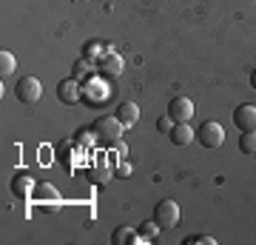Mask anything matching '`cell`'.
<instances>
[{
  "label": "cell",
  "instance_id": "6da1fadb",
  "mask_svg": "<svg viewBox=\"0 0 256 245\" xmlns=\"http://www.w3.org/2000/svg\"><path fill=\"white\" fill-rule=\"evenodd\" d=\"M122 123H120V117H111V114H106V117H100L97 123H94V134L100 137L106 145H117L120 137H122Z\"/></svg>",
  "mask_w": 256,
  "mask_h": 245
},
{
  "label": "cell",
  "instance_id": "7a4b0ae2",
  "mask_svg": "<svg viewBox=\"0 0 256 245\" xmlns=\"http://www.w3.org/2000/svg\"><path fill=\"white\" fill-rule=\"evenodd\" d=\"M154 219H156V225L165 228V231L176 228V222H180V205H176L174 200L156 202V205H154Z\"/></svg>",
  "mask_w": 256,
  "mask_h": 245
},
{
  "label": "cell",
  "instance_id": "3957f363",
  "mask_svg": "<svg viewBox=\"0 0 256 245\" xmlns=\"http://www.w3.org/2000/svg\"><path fill=\"white\" fill-rule=\"evenodd\" d=\"M196 140H200L205 148H220V145L225 143V128H222L216 120H208V123H202L200 126Z\"/></svg>",
  "mask_w": 256,
  "mask_h": 245
},
{
  "label": "cell",
  "instance_id": "277c9868",
  "mask_svg": "<svg viewBox=\"0 0 256 245\" xmlns=\"http://www.w3.org/2000/svg\"><path fill=\"white\" fill-rule=\"evenodd\" d=\"M18 100L26 103V106H32V103L40 100V94H43V86H40V80L37 77H23V80L18 83Z\"/></svg>",
  "mask_w": 256,
  "mask_h": 245
},
{
  "label": "cell",
  "instance_id": "5b68a950",
  "mask_svg": "<svg viewBox=\"0 0 256 245\" xmlns=\"http://www.w3.org/2000/svg\"><path fill=\"white\" fill-rule=\"evenodd\" d=\"M34 188H37V180L28 171L14 174V180H12V194H14L18 200H28V197L34 194Z\"/></svg>",
  "mask_w": 256,
  "mask_h": 245
},
{
  "label": "cell",
  "instance_id": "8992f818",
  "mask_svg": "<svg viewBox=\"0 0 256 245\" xmlns=\"http://www.w3.org/2000/svg\"><path fill=\"white\" fill-rule=\"evenodd\" d=\"M57 97H60V103H66V106H74L77 100H82V86L77 77H68V80H63L60 86H57Z\"/></svg>",
  "mask_w": 256,
  "mask_h": 245
},
{
  "label": "cell",
  "instance_id": "52a82bcc",
  "mask_svg": "<svg viewBox=\"0 0 256 245\" xmlns=\"http://www.w3.org/2000/svg\"><path fill=\"white\" fill-rule=\"evenodd\" d=\"M168 117L174 120V123H188L194 117V103L188 97H174V100L168 103Z\"/></svg>",
  "mask_w": 256,
  "mask_h": 245
},
{
  "label": "cell",
  "instance_id": "ba28073f",
  "mask_svg": "<svg viewBox=\"0 0 256 245\" xmlns=\"http://www.w3.org/2000/svg\"><path fill=\"white\" fill-rule=\"evenodd\" d=\"M234 126L239 128V131H256V106H239L236 111H234Z\"/></svg>",
  "mask_w": 256,
  "mask_h": 245
},
{
  "label": "cell",
  "instance_id": "9c48e42d",
  "mask_svg": "<svg viewBox=\"0 0 256 245\" xmlns=\"http://www.w3.org/2000/svg\"><path fill=\"white\" fill-rule=\"evenodd\" d=\"M111 242L114 245H140V242H146V236H140L131 225H120L117 231L111 234Z\"/></svg>",
  "mask_w": 256,
  "mask_h": 245
},
{
  "label": "cell",
  "instance_id": "30bf717a",
  "mask_svg": "<svg viewBox=\"0 0 256 245\" xmlns=\"http://www.w3.org/2000/svg\"><path fill=\"white\" fill-rule=\"evenodd\" d=\"M122 69H126V63H122V57L114 55V52H106L100 60V72L108 74V77H120L122 74Z\"/></svg>",
  "mask_w": 256,
  "mask_h": 245
},
{
  "label": "cell",
  "instance_id": "8fae6325",
  "mask_svg": "<svg viewBox=\"0 0 256 245\" xmlns=\"http://www.w3.org/2000/svg\"><path fill=\"white\" fill-rule=\"evenodd\" d=\"M114 114L120 117V123H122L126 128H131L140 120V106H137V103H131V100H126V103H120V106H117Z\"/></svg>",
  "mask_w": 256,
  "mask_h": 245
},
{
  "label": "cell",
  "instance_id": "7c38bea8",
  "mask_svg": "<svg viewBox=\"0 0 256 245\" xmlns=\"http://www.w3.org/2000/svg\"><path fill=\"white\" fill-rule=\"evenodd\" d=\"M82 91H88V94H82V97L92 103V106H94V103H102L106 97H108L106 86H102V83H97V77H88V80H86V86H82Z\"/></svg>",
  "mask_w": 256,
  "mask_h": 245
},
{
  "label": "cell",
  "instance_id": "4fadbf2b",
  "mask_svg": "<svg viewBox=\"0 0 256 245\" xmlns=\"http://www.w3.org/2000/svg\"><path fill=\"white\" fill-rule=\"evenodd\" d=\"M171 143L174 145H188V143H194L196 140V134L191 131V126L188 123H174V128H171Z\"/></svg>",
  "mask_w": 256,
  "mask_h": 245
},
{
  "label": "cell",
  "instance_id": "5bb4252c",
  "mask_svg": "<svg viewBox=\"0 0 256 245\" xmlns=\"http://www.w3.org/2000/svg\"><path fill=\"white\" fill-rule=\"evenodd\" d=\"M88 180L92 182H108L111 180V168L106 165V160H97V163L88 168Z\"/></svg>",
  "mask_w": 256,
  "mask_h": 245
},
{
  "label": "cell",
  "instance_id": "9a60e30c",
  "mask_svg": "<svg viewBox=\"0 0 256 245\" xmlns=\"http://www.w3.org/2000/svg\"><path fill=\"white\" fill-rule=\"evenodd\" d=\"M239 151L248 157H256V131H242V137H239Z\"/></svg>",
  "mask_w": 256,
  "mask_h": 245
},
{
  "label": "cell",
  "instance_id": "2e32d148",
  "mask_svg": "<svg viewBox=\"0 0 256 245\" xmlns=\"http://www.w3.org/2000/svg\"><path fill=\"white\" fill-rule=\"evenodd\" d=\"M14 69H18L14 55H12V52H0V74H3V77H9V74H14Z\"/></svg>",
  "mask_w": 256,
  "mask_h": 245
},
{
  "label": "cell",
  "instance_id": "e0dca14e",
  "mask_svg": "<svg viewBox=\"0 0 256 245\" xmlns=\"http://www.w3.org/2000/svg\"><path fill=\"white\" fill-rule=\"evenodd\" d=\"M156 231H160V225H156V219H151V222H142V225H140V236H146V239L156 236Z\"/></svg>",
  "mask_w": 256,
  "mask_h": 245
},
{
  "label": "cell",
  "instance_id": "ac0fdd59",
  "mask_svg": "<svg viewBox=\"0 0 256 245\" xmlns=\"http://www.w3.org/2000/svg\"><path fill=\"white\" fill-rule=\"evenodd\" d=\"M156 128H160V131H162V134L168 137V134H171V128H174V120H171L168 114H165V117L156 120Z\"/></svg>",
  "mask_w": 256,
  "mask_h": 245
},
{
  "label": "cell",
  "instance_id": "d6986e66",
  "mask_svg": "<svg viewBox=\"0 0 256 245\" xmlns=\"http://www.w3.org/2000/svg\"><path fill=\"white\" fill-rule=\"evenodd\" d=\"M34 194L40 197V200H46V197H52V200H57V191L54 188H48V185H37Z\"/></svg>",
  "mask_w": 256,
  "mask_h": 245
},
{
  "label": "cell",
  "instance_id": "ffe728a7",
  "mask_svg": "<svg viewBox=\"0 0 256 245\" xmlns=\"http://www.w3.org/2000/svg\"><path fill=\"white\" fill-rule=\"evenodd\" d=\"M214 242H216L214 236H188L185 239V245H214Z\"/></svg>",
  "mask_w": 256,
  "mask_h": 245
},
{
  "label": "cell",
  "instance_id": "44dd1931",
  "mask_svg": "<svg viewBox=\"0 0 256 245\" xmlns=\"http://www.w3.org/2000/svg\"><path fill=\"white\" fill-rule=\"evenodd\" d=\"M114 174H117V177H128V174H131V165H128L126 160L120 157V160H117V165H114Z\"/></svg>",
  "mask_w": 256,
  "mask_h": 245
},
{
  "label": "cell",
  "instance_id": "7402d4cb",
  "mask_svg": "<svg viewBox=\"0 0 256 245\" xmlns=\"http://www.w3.org/2000/svg\"><path fill=\"white\" fill-rule=\"evenodd\" d=\"M100 46H102V43H97V40L86 43V60H92L94 55H100Z\"/></svg>",
  "mask_w": 256,
  "mask_h": 245
},
{
  "label": "cell",
  "instance_id": "603a6c76",
  "mask_svg": "<svg viewBox=\"0 0 256 245\" xmlns=\"http://www.w3.org/2000/svg\"><path fill=\"white\" fill-rule=\"evenodd\" d=\"M82 74H88V60H86V57H82L77 66H74V74H72V77H82Z\"/></svg>",
  "mask_w": 256,
  "mask_h": 245
},
{
  "label": "cell",
  "instance_id": "cb8c5ba5",
  "mask_svg": "<svg viewBox=\"0 0 256 245\" xmlns=\"http://www.w3.org/2000/svg\"><path fill=\"white\" fill-rule=\"evenodd\" d=\"M40 208L46 211V214H57V211H60V205H57V202H40Z\"/></svg>",
  "mask_w": 256,
  "mask_h": 245
},
{
  "label": "cell",
  "instance_id": "d4e9b609",
  "mask_svg": "<svg viewBox=\"0 0 256 245\" xmlns=\"http://www.w3.org/2000/svg\"><path fill=\"white\" fill-rule=\"evenodd\" d=\"M250 86H254V89H256V69H254V72H250Z\"/></svg>",
  "mask_w": 256,
  "mask_h": 245
}]
</instances>
